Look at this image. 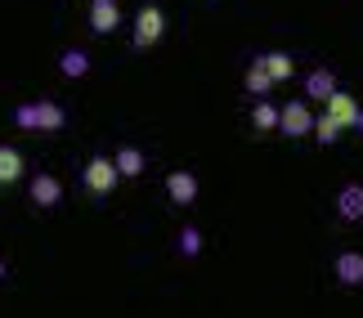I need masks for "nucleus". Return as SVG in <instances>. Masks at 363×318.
<instances>
[{
	"instance_id": "2eb2a0df",
	"label": "nucleus",
	"mask_w": 363,
	"mask_h": 318,
	"mask_svg": "<svg viewBox=\"0 0 363 318\" xmlns=\"http://www.w3.org/2000/svg\"><path fill=\"white\" fill-rule=\"evenodd\" d=\"M242 86H247V94H256V99H264V94L274 90V76L264 72L260 54H256V59H251V67H247V76H242Z\"/></svg>"
},
{
	"instance_id": "6ab92c4d",
	"label": "nucleus",
	"mask_w": 363,
	"mask_h": 318,
	"mask_svg": "<svg viewBox=\"0 0 363 318\" xmlns=\"http://www.w3.org/2000/svg\"><path fill=\"white\" fill-rule=\"evenodd\" d=\"M175 246H179V256H189V260H193V256L202 251V229L184 225V229H179V242H175Z\"/></svg>"
},
{
	"instance_id": "1a4fd4ad",
	"label": "nucleus",
	"mask_w": 363,
	"mask_h": 318,
	"mask_svg": "<svg viewBox=\"0 0 363 318\" xmlns=\"http://www.w3.org/2000/svg\"><path fill=\"white\" fill-rule=\"evenodd\" d=\"M337 220H345V225L363 220V184H354V179L337 188Z\"/></svg>"
},
{
	"instance_id": "39448f33",
	"label": "nucleus",
	"mask_w": 363,
	"mask_h": 318,
	"mask_svg": "<svg viewBox=\"0 0 363 318\" xmlns=\"http://www.w3.org/2000/svg\"><path fill=\"white\" fill-rule=\"evenodd\" d=\"M27 198H32V206H40V211H54V206L63 202V179L50 175V171L32 175L27 179Z\"/></svg>"
},
{
	"instance_id": "4468645a",
	"label": "nucleus",
	"mask_w": 363,
	"mask_h": 318,
	"mask_svg": "<svg viewBox=\"0 0 363 318\" xmlns=\"http://www.w3.org/2000/svg\"><path fill=\"white\" fill-rule=\"evenodd\" d=\"M332 269H337V283L341 287H359L363 283V251H341Z\"/></svg>"
},
{
	"instance_id": "20e7f679",
	"label": "nucleus",
	"mask_w": 363,
	"mask_h": 318,
	"mask_svg": "<svg viewBox=\"0 0 363 318\" xmlns=\"http://www.w3.org/2000/svg\"><path fill=\"white\" fill-rule=\"evenodd\" d=\"M117 179H121V171H117L113 157H90L86 161V188L94 198H108V193L117 188Z\"/></svg>"
},
{
	"instance_id": "412c9836",
	"label": "nucleus",
	"mask_w": 363,
	"mask_h": 318,
	"mask_svg": "<svg viewBox=\"0 0 363 318\" xmlns=\"http://www.w3.org/2000/svg\"><path fill=\"white\" fill-rule=\"evenodd\" d=\"M0 278H5V260H0Z\"/></svg>"
},
{
	"instance_id": "f3484780",
	"label": "nucleus",
	"mask_w": 363,
	"mask_h": 318,
	"mask_svg": "<svg viewBox=\"0 0 363 318\" xmlns=\"http://www.w3.org/2000/svg\"><path fill=\"white\" fill-rule=\"evenodd\" d=\"M251 126L256 130H278V108L269 103V94L256 99V108H251Z\"/></svg>"
},
{
	"instance_id": "0eeeda50",
	"label": "nucleus",
	"mask_w": 363,
	"mask_h": 318,
	"mask_svg": "<svg viewBox=\"0 0 363 318\" xmlns=\"http://www.w3.org/2000/svg\"><path fill=\"white\" fill-rule=\"evenodd\" d=\"M359 108H363V103L354 99V94H345V90H337V94H328V99H323V113H328L332 121H337L341 130H354Z\"/></svg>"
},
{
	"instance_id": "dca6fc26",
	"label": "nucleus",
	"mask_w": 363,
	"mask_h": 318,
	"mask_svg": "<svg viewBox=\"0 0 363 318\" xmlns=\"http://www.w3.org/2000/svg\"><path fill=\"white\" fill-rule=\"evenodd\" d=\"M59 72H63L67 81H81V76L90 72V54H86V50H63V54H59Z\"/></svg>"
},
{
	"instance_id": "9d476101",
	"label": "nucleus",
	"mask_w": 363,
	"mask_h": 318,
	"mask_svg": "<svg viewBox=\"0 0 363 318\" xmlns=\"http://www.w3.org/2000/svg\"><path fill=\"white\" fill-rule=\"evenodd\" d=\"M341 86H337V72L332 67H310L305 72V99H314V103H323L328 94H337Z\"/></svg>"
},
{
	"instance_id": "f03ea898",
	"label": "nucleus",
	"mask_w": 363,
	"mask_h": 318,
	"mask_svg": "<svg viewBox=\"0 0 363 318\" xmlns=\"http://www.w3.org/2000/svg\"><path fill=\"white\" fill-rule=\"evenodd\" d=\"M278 135H287V140H305V135H314L310 99H287L283 108H278Z\"/></svg>"
},
{
	"instance_id": "423d86ee",
	"label": "nucleus",
	"mask_w": 363,
	"mask_h": 318,
	"mask_svg": "<svg viewBox=\"0 0 363 318\" xmlns=\"http://www.w3.org/2000/svg\"><path fill=\"white\" fill-rule=\"evenodd\" d=\"M198 193H202V184H198L193 171H171L166 175V198H171V206H193Z\"/></svg>"
},
{
	"instance_id": "6e6552de",
	"label": "nucleus",
	"mask_w": 363,
	"mask_h": 318,
	"mask_svg": "<svg viewBox=\"0 0 363 318\" xmlns=\"http://www.w3.org/2000/svg\"><path fill=\"white\" fill-rule=\"evenodd\" d=\"M121 27V5L117 0H94L90 5V32L94 36H113Z\"/></svg>"
},
{
	"instance_id": "9b49d317",
	"label": "nucleus",
	"mask_w": 363,
	"mask_h": 318,
	"mask_svg": "<svg viewBox=\"0 0 363 318\" xmlns=\"http://www.w3.org/2000/svg\"><path fill=\"white\" fill-rule=\"evenodd\" d=\"M23 175H27V157H23L13 144H0V188L18 184Z\"/></svg>"
},
{
	"instance_id": "f8f14e48",
	"label": "nucleus",
	"mask_w": 363,
	"mask_h": 318,
	"mask_svg": "<svg viewBox=\"0 0 363 318\" xmlns=\"http://www.w3.org/2000/svg\"><path fill=\"white\" fill-rule=\"evenodd\" d=\"M260 63H264V72L274 76V86H283V81L296 76V59H291L287 50H269V54H260Z\"/></svg>"
},
{
	"instance_id": "a211bd4d",
	"label": "nucleus",
	"mask_w": 363,
	"mask_h": 318,
	"mask_svg": "<svg viewBox=\"0 0 363 318\" xmlns=\"http://www.w3.org/2000/svg\"><path fill=\"white\" fill-rule=\"evenodd\" d=\"M314 140L323 144V148H328V144H337V140H341V126H337V121H332L328 113H318V117H314Z\"/></svg>"
},
{
	"instance_id": "7ed1b4c3",
	"label": "nucleus",
	"mask_w": 363,
	"mask_h": 318,
	"mask_svg": "<svg viewBox=\"0 0 363 318\" xmlns=\"http://www.w3.org/2000/svg\"><path fill=\"white\" fill-rule=\"evenodd\" d=\"M166 36V13L157 5H144L135 13V27H130V45L135 50H152L157 40Z\"/></svg>"
},
{
	"instance_id": "ddd939ff",
	"label": "nucleus",
	"mask_w": 363,
	"mask_h": 318,
	"mask_svg": "<svg viewBox=\"0 0 363 318\" xmlns=\"http://www.w3.org/2000/svg\"><path fill=\"white\" fill-rule=\"evenodd\" d=\"M113 161H117V171H121V179H139V175H144V166H148V157H144V148H135V144H121L117 153H113Z\"/></svg>"
},
{
	"instance_id": "aec40b11",
	"label": "nucleus",
	"mask_w": 363,
	"mask_h": 318,
	"mask_svg": "<svg viewBox=\"0 0 363 318\" xmlns=\"http://www.w3.org/2000/svg\"><path fill=\"white\" fill-rule=\"evenodd\" d=\"M354 130H359V135H363V108H359V121H354Z\"/></svg>"
},
{
	"instance_id": "4be33fe9",
	"label": "nucleus",
	"mask_w": 363,
	"mask_h": 318,
	"mask_svg": "<svg viewBox=\"0 0 363 318\" xmlns=\"http://www.w3.org/2000/svg\"><path fill=\"white\" fill-rule=\"evenodd\" d=\"M90 5H94V0H90Z\"/></svg>"
},
{
	"instance_id": "f257e3e1",
	"label": "nucleus",
	"mask_w": 363,
	"mask_h": 318,
	"mask_svg": "<svg viewBox=\"0 0 363 318\" xmlns=\"http://www.w3.org/2000/svg\"><path fill=\"white\" fill-rule=\"evenodd\" d=\"M13 126L18 130H32V135H59L67 126V113H63V103H54V99H27L13 108Z\"/></svg>"
}]
</instances>
